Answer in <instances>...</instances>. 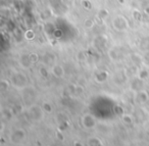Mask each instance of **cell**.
Returning a JSON list of instances; mask_svg holds the SVG:
<instances>
[{
  "mask_svg": "<svg viewBox=\"0 0 149 146\" xmlns=\"http://www.w3.org/2000/svg\"><path fill=\"white\" fill-rule=\"evenodd\" d=\"M44 112L42 106L39 105H32L29 108V117H31L32 121L34 122H40L44 117Z\"/></svg>",
  "mask_w": 149,
  "mask_h": 146,
  "instance_id": "3",
  "label": "cell"
},
{
  "mask_svg": "<svg viewBox=\"0 0 149 146\" xmlns=\"http://www.w3.org/2000/svg\"><path fill=\"white\" fill-rule=\"evenodd\" d=\"M122 121L125 125L131 126L133 123H134V117H133V115H131L130 113H123L122 115Z\"/></svg>",
  "mask_w": 149,
  "mask_h": 146,
  "instance_id": "9",
  "label": "cell"
},
{
  "mask_svg": "<svg viewBox=\"0 0 149 146\" xmlns=\"http://www.w3.org/2000/svg\"><path fill=\"white\" fill-rule=\"evenodd\" d=\"M94 25H95V22L92 19H87L84 21V27H85L86 29H93Z\"/></svg>",
  "mask_w": 149,
  "mask_h": 146,
  "instance_id": "16",
  "label": "cell"
},
{
  "mask_svg": "<svg viewBox=\"0 0 149 146\" xmlns=\"http://www.w3.org/2000/svg\"><path fill=\"white\" fill-rule=\"evenodd\" d=\"M149 99V94L147 91L145 90H140V91H137L136 93V96H135V100H136L137 103L139 104H144L148 101Z\"/></svg>",
  "mask_w": 149,
  "mask_h": 146,
  "instance_id": "7",
  "label": "cell"
},
{
  "mask_svg": "<svg viewBox=\"0 0 149 146\" xmlns=\"http://www.w3.org/2000/svg\"><path fill=\"white\" fill-rule=\"evenodd\" d=\"M111 27L116 32H126L127 30L130 29V24L125 15H118L112 19Z\"/></svg>",
  "mask_w": 149,
  "mask_h": 146,
  "instance_id": "1",
  "label": "cell"
},
{
  "mask_svg": "<svg viewBox=\"0 0 149 146\" xmlns=\"http://www.w3.org/2000/svg\"><path fill=\"white\" fill-rule=\"evenodd\" d=\"M148 76H149V73H148V71H147L146 68H141V70L139 71L138 78L140 79V80H142V81L146 80V79L148 78Z\"/></svg>",
  "mask_w": 149,
  "mask_h": 146,
  "instance_id": "14",
  "label": "cell"
},
{
  "mask_svg": "<svg viewBox=\"0 0 149 146\" xmlns=\"http://www.w3.org/2000/svg\"><path fill=\"white\" fill-rule=\"evenodd\" d=\"M132 17L135 21H141V19H142V15H141V13L138 9H134V10H133Z\"/></svg>",
  "mask_w": 149,
  "mask_h": 146,
  "instance_id": "17",
  "label": "cell"
},
{
  "mask_svg": "<svg viewBox=\"0 0 149 146\" xmlns=\"http://www.w3.org/2000/svg\"><path fill=\"white\" fill-rule=\"evenodd\" d=\"M40 75H41V76H43V77H47L48 76V74H49V73H48V71L46 70L45 68H40Z\"/></svg>",
  "mask_w": 149,
  "mask_h": 146,
  "instance_id": "20",
  "label": "cell"
},
{
  "mask_svg": "<svg viewBox=\"0 0 149 146\" xmlns=\"http://www.w3.org/2000/svg\"><path fill=\"white\" fill-rule=\"evenodd\" d=\"M108 78V73L106 72V71H100V72H98L97 74H96L95 76V81L97 83H99V84H101V83H104L106 80H107Z\"/></svg>",
  "mask_w": 149,
  "mask_h": 146,
  "instance_id": "8",
  "label": "cell"
},
{
  "mask_svg": "<svg viewBox=\"0 0 149 146\" xmlns=\"http://www.w3.org/2000/svg\"><path fill=\"white\" fill-rule=\"evenodd\" d=\"M51 74L53 75L55 78L62 79L65 76V71H64L63 66H62L61 64H53L51 68Z\"/></svg>",
  "mask_w": 149,
  "mask_h": 146,
  "instance_id": "6",
  "label": "cell"
},
{
  "mask_svg": "<svg viewBox=\"0 0 149 146\" xmlns=\"http://www.w3.org/2000/svg\"><path fill=\"white\" fill-rule=\"evenodd\" d=\"M72 146H85V145L80 141H74V144H72Z\"/></svg>",
  "mask_w": 149,
  "mask_h": 146,
  "instance_id": "22",
  "label": "cell"
},
{
  "mask_svg": "<svg viewBox=\"0 0 149 146\" xmlns=\"http://www.w3.org/2000/svg\"><path fill=\"white\" fill-rule=\"evenodd\" d=\"M82 5H83L84 8L87 9V10L92 9V3L90 2L89 0H83V1H82Z\"/></svg>",
  "mask_w": 149,
  "mask_h": 146,
  "instance_id": "19",
  "label": "cell"
},
{
  "mask_svg": "<svg viewBox=\"0 0 149 146\" xmlns=\"http://www.w3.org/2000/svg\"><path fill=\"white\" fill-rule=\"evenodd\" d=\"M11 82L17 88H24L26 86V84H27L28 79L26 77V75L23 74V73H17L11 78Z\"/></svg>",
  "mask_w": 149,
  "mask_h": 146,
  "instance_id": "5",
  "label": "cell"
},
{
  "mask_svg": "<svg viewBox=\"0 0 149 146\" xmlns=\"http://www.w3.org/2000/svg\"><path fill=\"white\" fill-rule=\"evenodd\" d=\"M24 37H25V39L27 40V41H32V40H34L36 38L35 31H34L33 29L26 30L25 33H24Z\"/></svg>",
  "mask_w": 149,
  "mask_h": 146,
  "instance_id": "10",
  "label": "cell"
},
{
  "mask_svg": "<svg viewBox=\"0 0 149 146\" xmlns=\"http://www.w3.org/2000/svg\"><path fill=\"white\" fill-rule=\"evenodd\" d=\"M108 15V10H106V9H101V10L99 11V13H98V17H99L101 21H104V20L107 17Z\"/></svg>",
  "mask_w": 149,
  "mask_h": 146,
  "instance_id": "18",
  "label": "cell"
},
{
  "mask_svg": "<svg viewBox=\"0 0 149 146\" xmlns=\"http://www.w3.org/2000/svg\"><path fill=\"white\" fill-rule=\"evenodd\" d=\"M9 87H10V82L8 80H5V79L1 80V82H0V91L1 92H6L9 89Z\"/></svg>",
  "mask_w": 149,
  "mask_h": 146,
  "instance_id": "12",
  "label": "cell"
},
{
  "mask_svg": "<svg viewBox=\"0 0 149 146\" xmlns=\"http://www.w3.org/2000/svg\"><path fill=\"white\" fill-rule=\"evenodd\" d=\"M81 125L83 128L87 130L94 129L97 125V121H96L95 117L91 113H85L81 117Z\"/></svg>",
  "mask_w": 149,
  "mask_h": 146,
  "instance_id": "2",
  "label": "cell"
},
{
  "mask_svg": "<svg viewBox=\"0 0 149 146\" xmlns=\"http://www.w3.org/2000/svg\"><path fill=\"white\" fill-rule=\"evenodd\" d=\"M28 55H29V59H30V61H31L32 64H37V62L39 61L40 56L38 55V53H36V52H31V53L28 54Z\"/></svg>",
  "mask_w": 149,
  "mask_h": 146,
  "instance_id": "15",
  "label": "cell"
},
{
  "mask_svg": "<svg viewBox=\"0 0 149 146\" xmlns=\"http://www.w3.org/2000/svg\"><path fill=\"white\" fill-rule=\"evenodd\" d=\"M56 137H57V139L60 140V141H63L64 140V137H63V135H62L61 132H57V133H56Z\"/></svg>",
  "mask_w": 149,
  "mask_h": 146,
  "instance_id": "21",
  "label": "cell"
},
{
  "mask_svg": "<svg viewBox=\"0 0 149 146\" xmlns=\"http://www.w3.org/2000/svg\"><path fill=\"white\" fill-rule=\"evenodd\" d=\"M88 146H102V142L99 138L97 137H91L88 139L87 142Z\"/></svg>",
  "mask_w": 149,
  "mask_h": 146,
  "instance_id": "11",
  "label": "cell"
},
{
  "mask_svg": "<svg viewBox=\"0 0 149 146\" xmlns=\"http://www.w3.org/2000/svg\"><path fill=\"white\" fill-rule=\"evenodd\" d=\"M41 106L43 108V110L45 111V113H51L53 111V107H52L51 103H49L48 101H44Z\"/></svg>",
  "mask_w": 149,
  "mask_h": 146,
  "instance_id": "13",
  "label": "cell"
},
{
  "mask_svg": "<svg viewBox=\"0 0 149 146\" xmlns=\"http://www.w3.org/2000/svg\"><path fill=\"white\" fill-rule=\"evenodd\" d=\"M26 139V131L23 129H17L11 132L9 135V140L11 143L15 144H21L25 141Z\"/></svg>",
  "mask_w": 149,
  "mask_h": 146,
  "instance_id": "4",
  "label": "cell"
}]
</instances>
